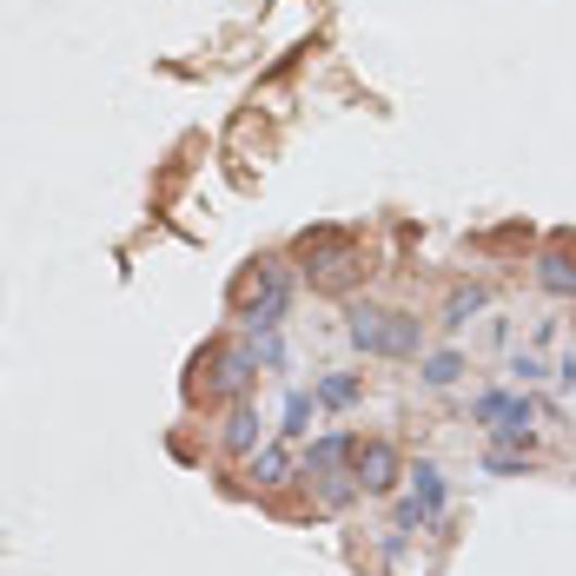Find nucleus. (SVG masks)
Returning a JSON list of instances; mask_svg holds the SVG:
<instances>
[{"instance_id":"obj_1","label":"nucleus","mask_w":576,"mask_h":576,"mask_svg":"<svg viewBox=\"0 0 576 576\" xmlns=\"http://www.w3.org/2000/svg\"><path fill=\"white\" fill-rule=\"evenodd\" d=\"M285 298H292V272L285 266H259L253 279L238 285V318L245 324H279L285 318Z\"/></svg>"},{"instance_id":"obj_2","label":"nucleus","mask_w":576,"mask_h":576,"mask_svg":"<svg viewBox=\"0 0 576 576\" xmlns=\"http://www.w3.org/2000/svg\"><path fill=\"white\" fill-rule=\"evenodd\" d=\"M298 259H311L318 266V285H352V272H358V253H352V238L345 232H305L298 238Z\"/></svg>"},{"instance_id":"obj_3","label":"nucleus","mask_w":576,"mask_h":576,"mask_svg":"<svg viewBox=\"0 0 576 576\" xmlns=\"http://www.w3.org/2000/svg\"><path fill=\"white\" fill-rule=\"evenodd\" d=\"M470 410H477L483 425H498L504 438H530V418H537V410H530V397H504V391H490V397H477Z\"/></svg>"},{"instance_id":"obj_4","label":"nucleus","mask_w":576,"mask_h":576,"mask_svg":"<svg viewBox=\"0 0 576 576\" xmlns=\"http://www.w3.org/2000/svg\"><path fill=\"white\" fill-rule=\"evenodd\" d=\"M352 477L365 490H391L397 483V451L391 444H352Z\"/></svg>"},{"instance_id":"obj_5","label":"nucleus","mask_w":576,"mask_h":576,"mask_svg":"<svg viewBox=\"0 0 576 576\" xmlns=\"http://www.w3.org/2000/svg\"><path fill=\"white\" fill-rule=\"evenodd\" d=\"M438 504H444V477H438L431 464H418V490H410V504L397 511V530H418V524H431V517H438Z\"/></svg>"},{"instance_id":"obj_6","label":"nucleus","mask_w":576,"mask_h":576,"mask_svg":"<svg viewBox=\"0 0 576 576\" xmlns=\"http://www.w3.org/2000/svg\"><path fill=\"white\" fill-rule=\"evenodd\" d=\"M418 318L410 311H384V339H378V358H418Z\"/></svg>"},{"instance_id":"obj_7","label":"nucleus","mask_w":576,"mask_h":576,"mask_svg":"<svg viewBox=\"0 0 576 576\" xmlns=\"http://www.w3.org/2000/svg\"><path fill=\"white\" fill-rule=\"evenodd\" d=\"M537 279H543V292H556V298H576V266H569L563 253H543Z\"/></svg>"},{"instance_id":"obj_8","label":"nucleus","mask_w":576,"mask_h":576,"mask_svg":"<svg viewBox=\"0 0 576 576\" xmlns=\"http://www.w3.org/2000/svg\"><path fill=\"white\" fill-rule=\"evenodd\" d=\"M378 339H384V311L378 305H358L352 311V345L358 352H378Z\"/></svg>"},{"instance_id":"obj_9","label":"nucleus","mask_w":576,"mask_h":576,"mask_svg":"<svg viewBox=\"0 0 576 576\" xmlns=\"http://www.w3.org/2000/svg\"><path fill=\"white\" fill-rule=\"evenodd\" d=\"M253 365H259V352H232V358H219V391H245V384H253Z\"/></svg>"},{"instance_id":"obj_10","label":"nucleus","mask_w":576,"mask_h":576,"mask_svg":"<svg viewBox=\"0 0 576 576\" xmlns=\"http://www.w3.org/2000/svg\"><path fill=\"white\" fill-rule=\"evenodd\" d=\"M345 457H352V438H324V444H311V457H305V470H318V477H324V470H339Z\"/></svg>"},{"instance_id":"obj_11","label":"nucleus","mask_w":576,"mask_h":576,"mask_svg":"<svg viewBox=\"0 0 576 576\" xmlns=\"http://www.w3.org/2000/svg\"><path fill=\"white\" fill-rule=\"evenodd\" d=\"M483 305H490V292H483V285H457V292H451V324H464V318H470V311H483Z\"/></svg>"},{"instance_id":"obj_12","label":"nucleus","mask_w":576,"mask_h":576,"mask_svg":"<svg viewBox=\"0 0 576 576\" xmlns=\"http://www.w3.org/2000/svg\"><path fill=\"white\" fill-rule=\"evenodd\" d=\"M285 470H292V457H285V451H279V444H266V451H259V457H253V477H259V483H279V477H285Z\"/></svg>"},{"instance_id":"obj_13","label":"nucleus","mask_w":576,"mask_h":576,"mask_svg":"<svg viewBox=\"0 0 576 576\" xmlns=\"http://www.w3.org/2000/svg\"><path fill=\"white\" fill-rule=\"evenodd\" d=\"M457 371H464L457 352H431V358H425V378H431V384H457Z\"/></svg>"},{"instance_id":"obj_14","label":"nucleus","mask_w":576,"mask_h":576,"mask_svg":"<svg viewBox=\"0 0 576 576\" xmlns=\"http://www.w3.org/2000/svg\"><path fill=\"white\" fill-rule=\"evenodd\" d=\"M253 438H259V418H253V410H232V431H225V444H232V451H253Z\"/></svg>"},{"instance_id":"obj_15","label":"nucleus","mask_w":576,"mask_h":576,"mask_svg":"<svg viewBox=\"0 0 576 576\" xmlns=\"http://www.w3.org/2000/svg\"><path fill=\"white\" fill-rule=\"evenodd\" d=\"M318 397H324V404H352V397H358V378H324Z\"/></svg>"},{"instance_id":"obj_16","label":"nucleus","mask_w":576,"mask_h":576,"mask_svg":"<svg viewBox=\"0 0 576 576\" xmlns=\"http://www.w3.org/2000/svg\"><path fill=\"white\" fill-rule=\"evenodd\" d=\"M511 378H524V384L543 378V358H537V352H517V358H511Z\"/></svg>"},{"instance_id":"obj_17","label":"nucleus","mask_w":576,"mask_h":576,"mask_svg":"<svg viewBox=\"0 0 576 576\" xmlns=\"http://www.w3.org/2000/svg\"><path fill=\"white\" fill-rule=\"evenodd\" d=\"M305 418H311V397H292V404H285V431L298 438V431H305Z\"/></svg>"},{"instance_id":"obj_18","label":"nucleus","mask_w":576,"mask_h":576,"mask_svg":"<svg viewBox=\"0 0 576 576\" xmlns=\"http://www.w3.org/2000/svg\"><path fill=\"white\" fill-rule=\"evenodd\" d=\"M490 470H504V477H511V470H524V457H517V451H490Z\"/></svg>"}]
</instances>
